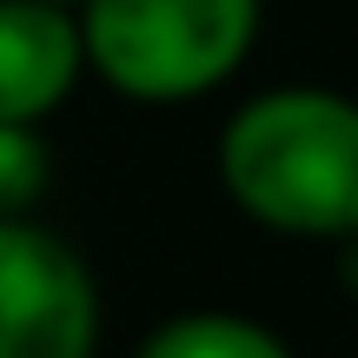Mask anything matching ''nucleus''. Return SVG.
I'll return each mask as SVG.
<instances>
[{
    "label": "nucleus",
    "instance_id": "3",
    "mask_svg": "<svg viewBox=\"0 0 358 358\" xmlns=\"http://www.w3.org/2000/svg\"><path fill=\"white\" fill-rule=\"evenodd\" d=\"M100 292L66 239L0 219V358H93Z\"/></svg>",
    "mask_w": 358,
    "mask_h": 358
},
{
    "label": "nucleus",
    "instance_id": "4",
    "mask_svg": "<svg viewBox=\"0 0 358 358\" xmlns=\"http://www.w3.org/2000/svg\"><path fill=\"white\" fill-rule=\"evenodd\" d=\"M87 66V34L53 0H0V127H40Z\"/></svg>",
    "mask_w": 358,
    "mask_h": 358
},
{
    "label": "nucleus",
    "instance_id": "1",
    "mask_svg": "<svg viewBox=\"0 0 358 358\" xmlns=\"http://www.w3.org/2000/svg\"><path fill=\"white\" fill-rule=\"evenodd\" d=\"M219 179L272 232L358 239V100L325 87L245 100L219 140Z\"/></svg>",
    "mask_w": 358,
    "mask_h": 358
},
{
    "label": "nucleus",
    "instance_id": "6",
    "mask_svg": "<svg viewBox=\"0 0 358 358\" xmlns=\"http://www.w3.org/2000/svg\"><path fill=\"white\" fill-rule=\"evenodd\" d=\"M53 179L47 140L34 127H0V219H27Z\"/></svg>",
    "mask_w": 358,
    "mask_h": 358
},
{
    "label": "nucleus",
    "instance_id": "7",
    "mask_svg": "<svg viewBox=\"0 0 358 358\" xmlns=\"http://www.w3.org/2000/svg\"><path fill=\"white\" fill-rule=\"evenodd\" d=\"M53 7H87V0H53Z\"/></svg>",
    "mask_w": 358,
    "mask_h": 358
},
{
    "label": "nucleus",
    "instance_id": "2",
    "mask_svg": "<svg viewBox=\"0 0 358 358\" xmlns=\"http://www.w3.org/2000/svg\"><path fill=\"white\" fill-rule=\"evenodd\" d=\"M87 60L120 100H199L245 66L259 0H87Z\"/></svg>",
    "mask_w": 358,
    "mask_h": 358
},
{
    "label": "nucleus",
    "instance_id": "5",
    "mask_svg": "<svg viewBox=\"0 0 358 358\" xmlns=\"http://www.w3.org/2000/svg\"><path fill=\"white\" fill-rule=\"evenodd\" d=\"M133 358H292L279 332L239 319V312H186L166 319Z\"/></svg>",
    "mask_w": 358,
    "mask_h": 358
}]
</instances>
